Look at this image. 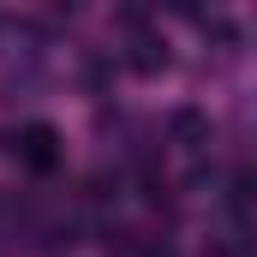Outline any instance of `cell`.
<instances>
[{
  "mask_svg": "<svg viewBox=\"0 0 257 257\" xmlns=\"http://www.w3.org/2000/svg\"><path fill=\"white\" fill-rule=\"evenodd\" d=\"M18 156H24L30 168L48 174V168L60 162V132H54V126H24V132H18Z\"/></svg>",
  "mask_w": 257,
  "mask_h": 257,
  "instance_id": "1",
  "label": "cell"
}]
</instances>
